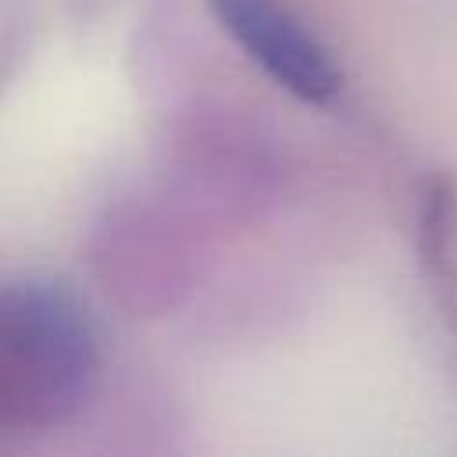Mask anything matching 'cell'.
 I'll list each match as a JSON object with an SVG mask.
<instances>
[{"mask_svg": "<svg viewBox=\"0 0 457 457\" xmlns=\"http://www.w3.org/2000/svg\"><path fill=\"white\" fill-rule=\"evenodd\" d=\"M100 378V328L61 278L0 286V436L64 425Z\"/></svg>", "mask_w": 457, "mask_h": 457, "instance_id": "obj_1", "label": "cell"}, {"mask_svg": "<svg viewBox=\"0 0 457 457\" xmlns=\"http://www.w3.org/2000/svg\"><path fill=\"white\" fill-rule=\"evenodd\" d=\"M239 50L286 93L328 104L343 89V68L321 36L286 0H207Z\"/></svg>", "mask_w": 457, "mask_h": 457, "instance_id": "obj_2", "label": "cell"}, {"mask_svg": "<svg viewBox=\"0 0 457 457\" xmlns=\"http://www.w3.org/2000/svg\"><path fill=\"white\" fill-rule=\"evenodd\" d=\"M421 253L443 307L457 321V182L432 175L421 189Z\"/></svg>", "mask_w": 457, "mask_h": 457, "instance_id": "obj_3", "label": "cell"}]
</instances>
